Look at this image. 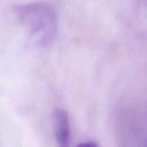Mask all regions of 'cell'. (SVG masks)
I'll use <instances>...</instances> for the list:
<instances>
[{
	"mask_svg": "<svg viewBox=\"0 0 147 147\" xmlns=\"http://www.w3.org/2000/svg\"><path fill=\"white\" fill-rule=\"evenodd\" d=\"M16 12L36 45L44 47L53 41L58 23L53 6L46 3L20 4L16 7Z\"/></svg>",
	"mask_w": 147,
	"mask_h": 147,
	"instance_id": "obj_1",
	"label": "cell"
},
{
	"mask_svg": "<svg viewBox=\"0 0 147 147\" xmlns=\"http://www.w3.org/2000/svg\"><path fill=\"white\" fill-rule=\"evenodd\" d=\"M77 147H99L94 142H84L79 144Z\"/></svg>",
	"mask_w": 147,
	"mask_h": 147,
	"instance_id": "obj_3",
	"label": "cell"
},
{
	"mask_svg": "<svg viewBox=\"0 0 147 147\" xmlns=\"http://www.w3.org/2000/svg\"><path fill=\"white\" fill-rule=\"evenodd\" d=\"M53 124L55 138L58 147H69L70 146V123L66 111L57 109L53 113Z\"/></svg>",
	"mask_w": 147,
	"mask_h": 147,
	"instance_id": "obj_2",
	"label": "cell"
}]
</instances>
